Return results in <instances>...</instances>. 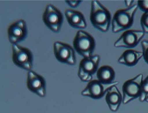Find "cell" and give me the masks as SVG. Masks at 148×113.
<instances>
[{"instance_id":"cell-1","label":"cell","mask_w":148,"mask_h":113,"mask_svg":"<svg viewBox=\"0 0 148 113\" xmlns=\"http://www.w3.org/2000/svg\"><path fill=\"white\" fill-rule=\"evenodd\" d=\"M90 20L95 28L102 32H106L110 26L111 14L99 1L93 0L91 3Z\"/></svg>"},{"instance_id":"cell-23","label":"cell","mask_w":148,"mask_h":113,"mask_svg":"<svg viewBox=\"0 0 148 113\" xmlns=\"http://www.w3.org/2000/svg\"><path fill=\"white\" fill-rule=\"evenodd\" d=\"M145 100L147 102H148V93H147V94L145 97Z\"/></svg>"},{"instance_id":"cell-17","label":"cell","mask_w":148,"mask_h":113,"mask_svg":"<svg viewBox=\"0 0 148 113\" xmlns=\"http://www.w3.org/2000/svg\"><path fill=\"white\" fill-rule=\"evenodd\" d=\"M148 93V82L145 79L142 81L141 84V93L139 96V100L140 102L145 100L146 96Z\"/></svg>"},{"instance_id":"cell-11","label":"cell","mask_w":148,"mask_h":113,"mask_svg":"<svg viewBox=\"0 0 148 113\" xmlns=\"http://www.w3.org/2000/svg\"><path fill=\"white\" fill-rule=\"evenodd\" d=\"M144 34L143 31L140 30L127 29L114 42V46L116 48L134 47L138 44Z\"/></svg>"},{"instance_id":"cell-19","label":"cell","mask_w":148,"mask_h":113,"mask_svg":"<svg viewBox=\"0 0 148 113\" xmlns=\"http://www.w3.org/2000/svg\"><path fill=\"white\" fill-rule=\"evenodd\" d=\"M143 56L145 62L148 64V40L144 39L141 42Z\"/></svg>"},{"instance_id":"cell-2","label":"cell","mask_w":148,"mask_h":113,"mask_svg":"<svg viewBox=\"0 0 148 113\" xmlns=\"http://www.w3.org/2000/svg\"><path fill=\"white\" fill-rule=\"evenodd\" d=\"M137 6L135 4L127 8L119 9L115 12L112 20L113 33H116L126 30L132 25Z\"/></svg>"},{"instance_id":"cell-13","label":"cell","mask_w":148,"mask_h":113,"mask_svg":"<svg viewBox=\"0 0 148 113\" xmlns=\"http://www.w3.org/2000/svg\"><path fill=\"white\" fill-rule=\"evenodd\" d=\"M64 14L68 23L73 28L84 29L87 27V23L84 15L80 12L67 9L65 10Z\"/></svg>"},{"instance_id":"cell-8","label":"cell","mask_w":148,"mask_h":113,"mask_svg":"<svg viewBox=\"0 0 148 113\" xmlns=\"http://www.w3.org/2000/svg\"><path fill=\"white\" fill-rule=\"evenodd\" d=\"M143 75H138L124 82L122 86L123 103L125 104L139 96L141 90Z\"/></svg>"},{"instance_id":"cell-18","label":"cell","mask_w":148,"mask_h":113,"mask_svg":"<svg viewBox=\"0 0 148 113\" xmlns=\"http://www.w3.org/2000/svg\"><path fill=\"white\" fill-rule=\"evenodd\" d=\"M140 24L144 33H148V11L144 12L140 18Z\"/></svg>"},{"instance_id":"cell-3","label":"cell","mask_w":148,"mask_h":113,"mask_svg":"<svg viewBox=\"0 0 148 113\" xmlns=\"http://www.w3.org/2000/svg\"><path fill=\"white\" fill-rule=\"evenodd\" d=\"M73 44L77 53L83 57L92 55L95 46L93 37L85 31H78L74 38Z\"/></svg>"},{"instance_id":"cell-22","label":"cell","mask_w":148,"mask_h":113,"mask_svg":"<svg viewBox=\"0 0 148 113\" xmlns=\"http://www.w3.org/2000/svg\"><path fill=\"white\" fill-rule=\"evenodd\" d=\"M132 0H125V2L127 6L129 7L133 2Z\"/></svg>"},{"instance_id":"cell-15","label":"cell","mask_w":148,"mask_h":113,"mask_svg":"<svg viewBox=\"0 0 148 113\" xmlns=\"http://www.w3.org/2000/svg\"><path fill=\"white\" fill-rule=\"evenodd\" d=\"M115 86L108 90L105 97L107 104L110 110L113 112L118 110L122 100L121 93Z\"/></svg>"},{"instance_id":"cell-5","label":"cell","mask_w":148,"mask_h":113,"mask_svg":"<svg viewBox=\"0 0 148 113\" xmlns=\"http://www.w3.org/2000/svg\"><path fill=\"white\" fill-rule=\"evenodd\" d=\"M42 20L46 26L52 32L58 33L63 21V16L58 8L51 3L46 5L42 15Z\"/></svg>"},{"instance_id":"cell-21","label":"cell","mask_w":148,"mask_h":113,"mask_svg":"<svg viewBox=\"0 0 148 113\" xmlns=\"http://www.w3.org/2000/svg\"><path fill=\"white\" fill-rule=\"evenodd\" d=\"M82 1V0H66L65 2L70 7L72 8H76L78 7Z\"/></svg>"},{"instance_id":"cell-24","label":"cell","mask_w":148,"mask_h":113,"mask_svg":"<svg viewBox=\"0 0 148 113\" xmlns=\"http://www.w3.org/2000/svg\"><path fill=\"white\" fill-rule=\"evenodd\" d=\"M145 79L148 82V76Z\"/></svg>"},{"instance_id":"cell-20","label":"cell","mask_w":148,"mask_h":113,"mask_svg":"<svg viewBox=\"0 0 148 113\" xmlns=\"http://www.w3.org/2000/svg\"><path fill=\"white\" fill-rule=\"evenodd\" d=\"M137 5L140 10L144 12L148 11V0H138Z\"/></svg>"},{"instance_id":"cell-9","label":"cell","mask_w":148,"mask_h":113,"mask_svg":"<svg viewBox=\"0 0 148 113\" xmlns=\"http://www.w3.org/2000/svg\"><path fill=\"white\" fill-rule=\"evenodd\" d=\"M117 81L109 84H104L98 80L94 79L90 80L86 87L81 92V95L95 99L102 98L107 91L114 86L118 84Z\"/></svg>"},{"instance_id":"cell-4","label":"cell","mask_w":148,"mask_h":113,"mask_svg":"<svg viewBox=\"0 0 148 113\" xmlns=\"http://www.w3.org/2000/svg\"><path fill=\"white\" fill-rule=\"evenodd\" d=\"M12 60L17 67L28 71L31 70L33 65V56L28 48L17 44H13Z\"/></svg>"},{"instance_id":"cell-14","label":"cell","mask_w":148,"mask_h":113,"mask_svg":"<svg viewBox=\"0 0 148 113\" xmlns=\"http://www.w3.org/2000/svg\"><path fill=\"white\" fill-rule=\"evenodd\" d=\"M143 56V52L133 49H127L119 58L118 62L127 66H133L137 64Z\"/></svg>"},{"instance_id":"cell-7","label":"cell","mask_w":148,"mask_h":113,"mask_svg":"<svg viewBox=\"0 0 148 113\" xmlns=\"http://www.w3.org/2000/svg\"><path fill=\"white\" fill-rule=\"evenodd\" d=\"M53 51L58 62L70 65L76 63L74 51L69 44L60 41H55L53 44Z\"/></svg>"},{"instance_id":"cell-6","label":"cell","mask_w":148,"mask_h":113,"mask_svg":"<svg viewBox=\"0 0 148 113\" xmlns=\"http://www.w3.org/2000/svg\"><path fill=\"white\" fill-rule=\"evenodd\" d=\"M99 61L100 57L98 54L83 57L81 60L77 74L82 81L87 82L91 80L92 76L97 70Z\"/></svg>"},{"instance_id":"cell-10","label":"cell","mask_w":148,"mask_h":113,"mask_svg":"<svg viewBox=\"0 0 148 113\" xmlns=\"http://www.w3.org/2000/svg\"><path fill=\"white\" fill-rule=\"evenodd\" d=\"M7 32L9 41L12 44H17L23 41L28 34L26 22L22 19L14 21L9 26Z\"/></svg>"},{"instance_id":"cell-12","label":"cell","mask_w":148,"mask_h":113,"mask_svg":"<svg viewBox=\"0 0 148 113\" xmlns=\"http://www.w3.org/2000/svg\"><path fill=\"white\" fill-rule=\"evenodd\" d=\"M26 85L31 92L41 97L46 94V83L44 78L41 75L31 70L27 74Z\"/></svg>"},{"instance_id":"cell-16","label":"cell","mask_w":148,"mask_h":113,"mask_svg":"<svg viewBox=\"0 0 148 113\" xmlns=\"http://www.w3.org/2000/svg\"><path fill=\"white\" fill-rule=\"evenodd\" d=\"M98 80L104 84H109L115 77V72L112 67L108 65H104L100 67L97 72Z\"/></svg>"}]
</instances>
